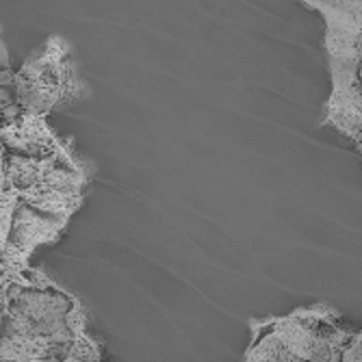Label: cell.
<instances>
[{
	"label": "cell",
	"instance_id": "cell-1",
	"mask_svg": "<svg viewBox=\"0 0 362 362\" xmlns=\"http://www.w3.org/2000/svg\"><path fill=\"white\" fill-rule=\"evenodd\" d=\"M87 185L72 141L57 137L46 117L22 113L0 124V306L37 247L63 235Z\"/></svg>",
	"mask_w": 362,
	"mask_h": 362
},
{
	"label": "cell",
	"instance_id": "cell-2",
	"mask_svg": "<svg viewBox=\"0 0 362 362\" xmlns=\"http://www.w3.org/2000/svg\"><path fill=\"white\" fill-rule=\"evenodd\" d=\"M0 362H109L76 295L30 267L0 306Z\"/></svg>",
	"mask_w": 362,
	"mask_h": 362
},
{
	"label": "cell",
	"instance_id": "cell-3",
	"mask_svg": "<svg viewBox=\"0 0 362 362\" xmlns=\"http://www.w3.org/2000/svg\"><path fill=\"white\" fill-rule=\"evenodd\" d=\"M243 362H362L360 332L327 304L250 323Z\"/></svg>",
	"mask_w": 362,
	"mask_h": 362
},
{
	"label": "cell",
	"instance_id": "cell-4",
	"mask_svg": "<svg viewBox=\"0 0 362 362\" xmlns=\"http://www.w3.org/2000/svg\"><path fill=\"white\" fill-rule=\"evenodd\" d=\"M325 20V54L332 74V95L325 103L321 126H332L356 144L362 137L360 89V7L362 0H300Z\"/></svg>",
	"mask_w": 362,
	"mask_h": 362
},
{
	"label": "cell",
	"instance_id": "cell-5",
	"mask_svg": "<svg viewBox=\"0 0 362 362\" xmlns=\"http://www.w3.org/2000/svg\"><path fill=\"white\" fill-rule=\"evenodd\" d=\"M16 105L22 113L48 117L89 98V85L70 40L50 35L42 48L30 52L11 78Z\"/></svg>",
	"mask_w": 362,
	"mask_h": 362
},
{
	"label": "cell",
	"instance_id": "cell-6",
	"mask_svg": "<svg viewBox=\"0 0 362 362\" xmlns=\"http://www.w3.org/2000/svg\"><path fill=\"white\" fill-rule=\"evenodd\" d=\"M22 115V111L16 105V95L11 85H0V124H7Z\"/></svg>",
	"mask_w": 362,
	"mask_h": 362
},
{
	"label": "cell",
	"instance_id": "cell-7",
	"mask_svg": "<svg viewBox=\"0 0 362 362\" xmlns=\"http://www.w3.org/2000/svg\"><path fill=\"white\" fill-rule=\"evenodd\" d=\"M11 78H13V70H11L7 44L3 40V28H0V85H11Z\"/></svg>",
	"mask_w": 362,
	"mask_h": 362
}]
</instances>
